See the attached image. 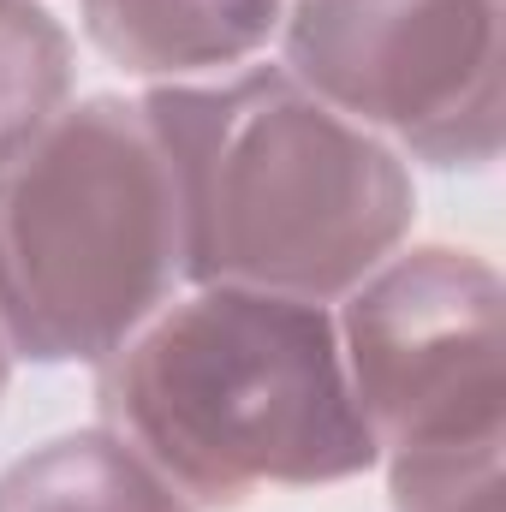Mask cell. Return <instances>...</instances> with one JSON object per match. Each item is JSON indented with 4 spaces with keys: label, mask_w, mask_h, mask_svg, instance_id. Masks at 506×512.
Listing matches in <instances>:
<instances>
[{
    "label": "cell",
    "mask_w": 506,
    "mask_h": 512,
    "mask_svg": "<svg viewBox=\"0 0 506 512\" xmlns=\"http://www.w3.org/2000/svg\"><path fill=\"white\" fill-rule=\"evenodd\" d=\"M376 453L506 435V286L471 245L411 239L334 304Z\"/></svg>",
    "instance_id": "5"
},
{
    "label": "cell",
    "mask_w": 506,
    "mask_h": 512,
    "mask_svg": "<svg viewBox=\"0 0 506 512\" xmlns=\"http://www.w3.org/2000/svg\"><path fill=\"white\" fill-rule=\"evenodd\" d=\"M12 376H18V358H12V346L0 340V411H6V393H12Z\"/></svg>",
    "instance_id": "10"
},
{
    "label": "cell",
    "mask_w": 506,
    "mask_h": 512,
    "mask_svg": "<svg viewBox=\"0 0 506 512\" xmlns=\"http://www.w3.org/2000/svg\"><path fill=\"white\" fill-rule=\"evenodd\" d=\"M274 60L405 167L501 161L506 0H292Z\"/></svg>",
    "instance_id": "4"
},
{
    "label": "cell",
    "mask_w": 506,
    "mask_h": 512,
    "mask_svg": "<svg viewBox=\"0 0 506 512\" xmlns=\"http://www.w3.org/2000/svg\"><path fill=\"white\" fill-rule=\"evenodd\" d=\"M96 405L197 512L358 483L381 465L334 304L286 292L179 286L96 364Z\"/></svg>",
    "instance_id": "2"
},
{
    "label": "cell",
    "mask_w": 506,
    "mask_h": 512,
    "mask_svg": "<svg viewBox=\"0 0 506 512\" xmlns=\"http://www.w3.org/2000/svg\"><path fill=\"white\" fill-rule=\"evenodd\" d=\"M0 512H197L120 429L48 435L0 471Z\"/></svg>",
    "instance_id": "7"
},
{
    "label": "cell",
    "mask_w": 506,
    "mask_h": 512,
    "mask_svg": "<svg viewBox=\"0 0 506 512\" xmlns=\"http://www.w3.org/2000/svg\"><path fill=\"white\" fill-rule=\"evenodd\" d=\"M286 6L292 0H78V30L137 90H155L274 54Z\"/></svg>",
    "instance_id": "6"
},
{
    "label": "cell",
    "mask_w": 506,
    "mask_h": 512,
    "mask_svg": "<svg viewBox=\"0 0 506 512\" xmlns=\"http://www.w3.org/2000/svg\"><path fill=\"white\" fill-rule=\"evenodd\" d=\"M506 435L387 453V512H506Z\"/></svg>",
    "instance_id": "9"
},
{
    "label": "cell",
    "mask_w": 506,
    "mask_h": 512,
    "mask_svg": "<svg viewBox=\"0 0 506 512\" xmlns=\"http://www.w3.org/2000/svg\"><path fill=\"white\" fill-rule=\"evenodd\" d=\"M173 167L185 274L340 304L417 233V167L310 96L274 54L137 90Z\"/></svg>",
    "instance_id": "1"
},
{
    "label": "cell",
    "mask_w": 506,
    "mask_h": 512,
    "mask_svg": "<svg viewBox=\"0 0 506 512\" xmlns=\"http://www.w3.org/2000/svg\"><path fill=\"white\" fill-rule=\"evenodd\" d=\"M78 102V36L48 0H0V167Z\"/></svg>",
    "instance_id": "8"
},
{
    "label": "cell",
    "mask_w": 506,
    "mask_h": 512,
    "mask_svg": "<svg viewBox=\"0 0 506 512\" xmlns=\"http://www.w3.org/2000/svg\"><path fill=\"white\" fill-rule=\"evenodd\" d=\"M173 167L137 96H78L0 167V340L18 364H108L179 292Z\"/></svg>",
    "instance_id": "3"
}]
</instances>
